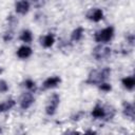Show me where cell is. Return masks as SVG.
I'll return each instance as SVG.
<instances>
[{
  "label": "cell",
  "instance_id": "22",
  "mask_svg": "<svg viewBox=\"0 0 135 135\" xmlns=\"http://www.w3.org/2000/svg\"><path fill=\"white\" fill-rule=\"evenodd\" d=\"M127 42H128L129 44H131V45L134 44V35H133V34H131L129 37H127Z\"/></svg>",
  "mask_w": 135,
  "mask_h": 135
},
{
  "label": "cell",
  "instance_id": "5",
  "mask_svg": "<svg viewBox=\"0 0 135 135\" xmlns=\"http://www.w3.org/2000/svg\"><path fill=\"white\" fill-rule=\"evenodd\" d=\"M35 102V97H34V94L31 93V92H24L21 94V96L19 97V100H18V103H19V107L22 109V110H27L30 109L33 103Z\"/></svg>",
  "mask_w": 135,
  "mask_h": 135
},
{
  "label": "cell",
  "instance_id": "13",
  "mask_svg": "<svg viewBox=\"0 0 135 135\" xmlns=\"http://www.w3.org/2000/svg\"><path fill=\"white\" fill-rule=\"evenodd\" d=\"M121 84L123 85L124 89L129 90V91H132L135 86V79L133 76H126L121 79Z\"/></svg>",
  "mask_w": 135,
  "mask_h": 135
},
{
  "label": "cell",
  "instance_id": "24",
  "mask_svg": "<svg viewBox=\"0 0 135 135\" xmlns=\"http://www.w3.org/2000/svg\"><path fill=\"white\" fill-rule=\"evenodd\" d=\"M2 72H3V70H2V68H1V66H0V75H1V74H2Z\"/></svg>",
  "mask_w": 135,
  "mask_h": 135
},
{
  "label": "cell",
  "instance_id": "9",
  "mask_svg": "<svg viewBox=\"0 0 135 135\" xmlns=\"http://www.w3.org/2000/svg\"><path fill=\"white\" fill-rule=\"evenodd\" d=\"M61 82V79L59 76H50L42 82V88L44 90H50L53 88H56Z\"/></svg>",
  "mask_w": 135,
  "mask_h": 135
},
{
  "label": "cell",
  "instance_id": "16",
  "mask_svg": "<svg viewBox=\"0 0 135 135\" xmlns=\"http://www.w3.org/2000/svg\"><path fill=\"white\" fill-rule=\"evenodd\" d=\"M19 39L22 42H24L25 44L26 43H31L33 41V33L30 30H27V28L26 30H23L20 33V35H19Z\"/></svg>",
  "mask_w": 135,
  "mask_h": 135
},
{
  "label": "cell",
  "instance_id": "12",
  "mask_svg": "<svg viewBox=\"0 0 135 135\" xmlns=\"http://www.w3.org/2000/svg\"><path fill=\"white\" fill-rule=\"evenodd\" d=\"M84 36V28L82 26H77L72 33H71V41L78 42L80 41Z\"/></svg>",
  "mask_w": 135,
  "mask_h": 135
},
{
  "label": "cell",
  "instance_id": "25",
  "mask_svg": "<svg viewBox=\"0 0 135 135\" xmlns=\"http://www.w3.org/2000/svg\"><path fill=\"white\" fill-rule=\"evenodd\" d=\"M1 132H2V129H1V127H0V133H1Z\"/></svg>",
  "mask_w": 135,
  "mask_h": 135
},
{
  "label": "cell",
  "instance_id": "21",
  "mask_svg": "<svg viewBox=\"0 0 135 135\" xmlns=\"http://www.w3.org/2000/svg\"><path fill=\"white\" fill-rule=\"evenodd\" d=\"M82 135H97V132L95 130H92V129H89L86 130Z\"/></svg>",
  "mask_w": 135,
  "mask_h": 135
},
{
  "label": "cell",
  "instance_id": "19",
  "mask_svg": "<svg viewBox=\"0 0 135 135\" xmlns=\"http://www.w3.org/2000/svg\"><path fill=\"white\" fill-rule=\"evenodd\" d=\"M8 83L4 79H0V94L6 93L8 91Z\"/></svg>",
  "mask_w": 135,
  "mask_h": 135
},
{
  "label": "cell",
  "instance_id": "3",
  "mask_svg": "<svg viewBox=\"0 0 135 135\" xmlns=\"http://www.w3.org/2000/svg\"><path fill=\"white\" fill-rule=\"evenodd\" d=\"M59 103H60V96L57 93L52 94L47 100L46 105H45V113L50 116H53L56 113Z\"/></svg>",
  "mask_w": 135,
  "mask_h": 135
},
{
  "label": "cell",
  "instance_id": "8",
  "mask_svg": "<svg viewBox=\"0 0 135 135\" xmlns=\"http://www.w3.org/2000/svg\"><path fill=\"white\" fill-rule=\"evenodd\" d=\"M33 54V50L31 46H28L27 44H22L18 47L17 52H16V55L18 58L20 59H27L32 56Z\"/></svg>",
  "mask_w": 135,
  "mask_h": 135
},
{
  "label": "cell",
  "instance_id": "11",
  "mask_svg": "<svg viewBox=\"0 0 135 135\" xmlns=\"http://www.w3.org/2000/svg\"><path fill=\"white\" fill-rule=\"evenodd\" d=\"M91 114L95 119H104L105 118V107L100 103H96Z\"/></svg>",
  "mask_w": 135,
  "mask_h": 135
},
{
  "label": "cell",
  "instance_id": "17",
  "mask_svg": "<svg viewBox=\"0 0 135 135\" xmlns=\"http://www.w3.org/2000/svg\"><path fill=\"white\" fill-rule=\"evenodd\" d=\"M24 86H25V89L27 90V92H31V93H33V92H35L36 91V82L33 80V79H31V78H27V79H25L24 80Z\"/></svg>",
  "mask_w": 135,
  "mask_h": 135
},
{
  "label": "cell",
  "instance_id": "2",
  "mask_svg": "<svg viewBox=\"0 0 135 135\" xmlns=\"http://www.w3.org/2000/svg\"><path fill=\"white\" fill-rule=\"evenodd\" d=\"M114 34H115L114 27L112 25H109L107 27H103L102 30L97 31L94 34V40L99 44H105L113 39Z\"/></svg>",
  "mask_w": 135,
  "mask_h": 135
},
{
  "label": "cell",
  "instance_id": "4",
  "mask_svg": "<svg viewBox=\"0 0 135 135\" xmlns=\"http://www.w3.org/2000/svg\"><path fill=\"white\" fill-rule=\"evenodd\" d=\"M111 53H112L111 47L107 46L105 44H98L93 50V56L97 60H104L109 58Z\"/></svg>",
  "mask_w": 135,
  "mask_h": 135
},
{
  "label": "cell",
  "instance_id": "10",
  "mask_svg": "<svg viewBox=\"0 0 135 135\" xmlns=\"http://www.w3.org/2000/svg\"><path fill=\"white\" fill-rule=\"evenodd\" d=\"M55 43V36L52 33H47L43 36L40 37V44L44 47V49H50L54 45Z\"/></svg>",
  "mask_w": 135,
  "mask_h": 135
},
{
  "label": "cell",
  "instance_id": "6",
  "mask_svg": "<svg viewBox=\"0 0 135 135\" xmlns=\"http://www.w3.org/2000/svg\"><path fill=\"white\" fill-rule=\"evenodd\" d=\"M103 11L100 7H91L85 14L86 19L92 22H100L103 19Z\"/></svg>",
  "mask_w": 135,
  "mask_h": 135
},
{
  "label": "cell",
  "instance_id": "1",
  "mask_svg": "<svg viewBox=\"0 0 135 135\" xmlns=\"http://www.w3.org/2000/svg\"><path fill=\"white\" fill-rule=\"evenodd\" d=\"M111 75V69L108 66L101 68V69H96L90 72L88 75V79L85 80L86 83L90 84H100L101 82L107 81V79Z\"/></svg>",
  "mask_w": 135,
  "mask_h": 135
},
{
  "label": "cell",
  "instance_id": "7",
  "mask_svg": "<svg viewBox=\"0 0 135 135\" xmlns=\"http://www.w3.org/2000/svg\"><path fill=\"white\" fill-rule=\"evenodd\" d=\"M14 8L17 15L20 16H24L30 12L31 8V3L26 0H20V1H16L14 4Z\"/></svg>",
  "mask_w": 135,
  "mask_h": 135
},
{
  "label": "cell",
  "instance_id": "14",
  "mask_svg": "<svg viewBox=\"0 0 135 135\" xmlns=\"http://www.w3.org/2000/svg\"><path fill=\"white\" fill-rule=\"evenodd\" d=\"M122 112H123V114H124L127 117L133 119V117H134V104L131 103V102H127V101L123 102Z\"/></svg>",
  "mask_w": 135,
  "mask_h": 135
},
{
  "label": "cell",
  "instance_id": "23",
  "mask_svg": "<svg viewBox=\"0 0 135 135\" xmlns=\"http://www.w3.org/2000/svg\"><path fill=\"white\" fill-rule=\"evenodd\" d=\"M66 135H82V134L80 132H78V131H69L66 133Z\"/></svg>",
  "mask_w": 135,
  "mask_h": 135
},
{
  "label": "cell",
  "instance_id": "18",
  "mask_svg": "<svg viewBox=\"0 0 135 135\" xmlns=\"http://www.w3.org/2000/svg\"><path fill=\"white\" fill-rule=\"evenodd\" d=\"M98 89H99L101 92L108 93V92H110V91L112 90V85H111L109 82L104 81V82H101L100 84H98Z\"/></svg>",
  "mask_w": 135,
  "mask_h": 135
},
{
  "label": "cell",
  "instance_id": "15",
  "mask_svg": "<svg viewBox=\"0 0 135 135\" xmlns=\"http://www.w3.org/2000/svg\"><path fill=\"white\" fill-rule=\"evenodd\" d=\"M16 100H14V99H7V100H5V101H3V102H1L0 103V114L1 113H4V112H6V111H9L11 109H13L15 105H16Z\"/></svg>",
  "mask_w": 135,
  "mask_h": 135
},
{
  "label": "cell",
  "instance_id": "20",
  "mask_svg": "<svg viewBox=\"0 0 135 135\" xmlns=\"http://www.w3.org/2000/svg\"><path fill=\"white\" fill-rule=\"evenodd\" d=\"M13 37H14L13 32H12V31H8V32H6V33L4 34L3 39H4V41H5V42H8V41H11V40L13 39Z\"/></svg>",
  "mask_w": 135,
  "mask_h": 135
}]
</instances>
